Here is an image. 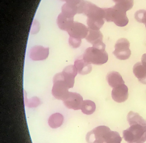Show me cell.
I'll return each instance as SVG.
<instances>
[{
  "instance_id": "1",
  "label": "cell",
  "mask_w": 146,
  "mask_h": 143,
  "mask_svg": "<svg viewBox=\"0 0 146 143\" xmlns=\"http://www.w3.org/2000/svg\"><path fill=\"white\" fill-rule=\"evenodd\" d=\"M130 127L123 132V137L128 143H143L146 141V120L138 113L130 111L127 114Z\"/></svg>"
},
{
  "instance_id": "2",
  "label": "cell",
  "mask_w": 146,
  "mask_h": 143,
  "mask_svg": "<svg viewBox=\"0 0 146 143\" xmlns=\"http://www.w3.org/2000/svg\"><path fill=\"white\" fill-rule=\"evenodd\" d=\"M88 143H121L122 138L117 132L111 131L109 127L99 126L88 133Z\"/></svg>"
},
{
  "instance_id": "3",
  "label": "cell",
  "mask_w": 146,
  "mask_h": 143,
  "mask_svg": "<svg viewBox=\"0 0 146 143\" xmlns=\"http://www.w3.org/2000/svg\"><path fill=\"white\" fill-rule=\"evenodd\" d=\"M82 58L87 62L94 65L105 64L108 60V55L105 49L96 47H89L85 50Z\"/></svg>"
},
{
  "instance_id": "4",
  "label": "cell",
  "mask_w": 146,
  "mask_h": 143,
  "mask_svg": "<svg viewBox=\"0 0 146 143\" xmlns=\"http://www.w3.org/2000/svg\"><path fill=\"white\" fill-rule=\"evenodd\" d=\"M78 13L83 14L88 18L105 19V10L95 4L84 0H81L77 5Z\"/></svg>"
},
{
  "instance_id": "5",
  "label": "cell",
  "mask_w": 146,
  "mask_h": 143,
  "mask_svg": "<svg viewBox=\"0 0 146 143\" xmlns=\"http://www.w3.org/2000/svg\"><path fill=\"white\" fill-rule=\"evenodd\" d=\"M104 9V19L107 22H113L116 25L120 27L125 26L129 23V19L125 11L114 6L112 7L105 8Z\"/></svg>"
},
{
  "instance_id": "6",
  "label": "cell",
  "mask_w": 146,
  "mask_h": 143,
  "mask_svg": "<svg viewBox=\"0 0 146 143\" xmlns=\"http://www.w3.org/2000/svg\"><path fill=\"white\" fill-rule=\"evenodd\" d=\"M78 71L74 65H70L66 67L61 72L56 74L53 80H60L65 83L69 88H72L75 83V77Z\"/></svg>"
},
{
  "instance_id": "7",
  "label": "cell",
  "mask_w": 146,
  "mask_h": 143,
  "mask_svg": "<svg viewBox=\"0 0 146 143\" xmlns=\"http://www.w3.org/2000/svg\"><path fill=\"white\" fill-rule=\"evenodd\" d=\"M130 45V43L128 39L125 38L119 39L115 44V50L113 54L118 59L127 60L130 57L131 55Z\"/></svg>"
},
{
  "instance_id": "8",
  "label": "cell",
  "mask_w": 146,
  "mask_h": 143,
  "mask_svg": "<svg viewBox=\"0 0 146 143\" xmlns=\"http://www.w3.org/2000/svg\"><path fill=\"white\" fill-rule=\"evenodd\" d=\"M88 27L82 23L74 21L71 26L67 31L70 37L76 38H86L88 34Z\"/></svg>"
},
{
  "instance_id": "9",
  "label": "cell",
  "mask_w": 146,
  "mask_h": 143,
  "mask_svg": "<svg viewBox=\"0 0 146 143\" xmlns=\"http://www.w3.org/2000/svg\"><path fill=\"white\" fill-rule=\"evenodd\" d=\"M83 101L82 96L80 94L70 92L64 103L68 108L78 110L81 109Z\"/></svg>"
},
{
  "instance_id": "10",
  "label": "cell",
  "mask_w": 146,
  "mask_h": 143,
  "mask_svg": "<svg viewBox=\"0 0 146 143\" xmlns=\"http://www.w3.org/2000/svg\"><path fill=\"white\" fill-rule=\"evenodd\" d=\"M52 92L53 96L58 100L64 101L69 95V88L65 83L60 81H53Z\"/></svg>"
},
{
  "instance_id": "11",
  "label": "cell",
  "mask_w": 146,
  "mask_h": 143,
  "mask_svg": "<svg viewBox=\"0 0 146 143\" xmlns=\"http://www.w3.org/2000/svg\"><path fill=\"white\" fill-rule=\"evenodd\" d=\"M111 96L113 99L117 102L122 103L125 102L129 97L127 86L123 84L113 88Z\"/></svg>"
},
{
  "instance_id": "12",
  "label": "cell",
  "mask_w": 146,
  "mask_h": 143,
  "mask_svg": "<svg viewBox=\"0 0 146 143\" xmlns=\"http://www.w3.org/2000/svg\"><path fill=\"white\" fill-rule=\"evenodd\" d=\"M49 48H45L41 45H35L31 48L29 56L33 61H42L48 57Z\"/></svg>"
},
{
  "instance_id": "13",
  "label": "cell",
  "mask_w": 146,
  "mask_h": 143,
  "mask_svg": "<svg viewBox=\"0 0 146 143\" xmlns=\"http://www.w3.org/2000/svg\"><path fill=\"white\" fill-rule=\"evenodd\" d=\"M133 73L141 83L146 84V64L137 62L134 65Z\"/></svg>"
},
{
  "instance_id": "14",
  "label": "cell",
  "mask_w": 146,
  "mask_h": 143,
  "mask_svg": "<svg viewBox=\"0 0 146 143\" xmlns=\"http://www.w3.org/2000/svg\"><path fill=\"white\" fill-rule=\"evenodd\" d=\"M106 80L108 84L113 88L125 84V82L120 74L116 71H112L107 74Z\"/></svg>"
},
{
  "instance_id": "15",
  "label": "cell",
  "mask_w": 146,
  "mask_h": 143,
  "mask_svg": "<svg viewBox=\"0 0 146 143\" xmlns=\"http://www.w3.org/2000/svg\"><path fill=\"white\" fill-rule=\"evenodd\" d=\"M88 34L86 39L88 43L94 45L103 43V35L100 30H94L89 29Z\"/></svg>"
},
{
  "instance_id": "16",
  "label": "cell",
  "mask_w": 146,
  "mask_h": 143,
  "mask_svg": "<svg viewBox=\"0 0 146 143\" xmlns=\"http://www.w3.org/2000/svg\"><path fill=\"white\" fill-rule=\"evenodd\" d=\"M74 66L77 70L78 73L82 75L88 74L92 71L91 64L85 61L83 58L76 60L74 62Z\"/></svg>"
},
{
  "instance_id": "17",
  "label": "cell",
  "mask_w": 146,
  "mask_h": 143,
  "mask_svg": "<svg viewBox=\"0 0 146 143\" xmlns=\"http://www.w3.org/2000/svg\"><path fill=\"white\" fill-rule=\"evenodd\" d=\"M57 22L58 26L61 30L67 31L74 22V18L67 17L61 13L58 16Z\"/></svg>"
},
{
  "instance_id": "18",
  "label": "cell",
  "mask_w": 146,
  "mask_h": 143,
  "mask_svg": "<svg viewBox=\"0 0 146 143\" xmlns=\"http://www.w3.org/2000/svg\"><path fill=\"white\" fill-rule=\"evenodd\" d=\"M62 13L67 17L74 18L75 15L78 13L77 5L66 3L61 8Z\"/></svg>"
},
{
  "instance_id": "19",
  "label": "cell",
  "mask_w": 146,
  "mask_h": 143,
  "mask_svg": "<svg viewBox=\"0 0 146 143\" xmlns=\"http://www.w3.org/2000/svg\"><path fill=\"white\" fill-rule=\"evenodd\" d=\"M96 105L93 101L90 100H84L81 109L84 114L87 115H90L95 111Z\"/></svg>"
},
{
  "instance_id": "20",
  "label": "cell",
  "mask_w": 146,
  "mask_h": 143,
  "mask_svg": "<svg viewBox=\"0 0 146 143\" xmlns=\"http://www.w3.org/2000/svg\"><path fill=\"white\" fill-rule=\"evenodd\" d=\"M113 1L115 3V7L126 12L131 9L134 5L133 0H113Z\"/></svg>"
},
{
  "instance_id": "21",
  "label": "cell",
  "mask_w": 146,
  "mask_h": 143,
  "mask_svg": "<svg viewBox=\"0 0 146 143\" xmlns=\"http://www.w3.org/2000/svg\"><path fill=\"white\" fill-rule=\"evenodd\" d=\"M87 25L89 29L100 30L105 23V19H87Z\"/></svg>"
},
{
  "instance_id": "22",
  "label": "cell",
  "mask_w": 146,
  "mask_h": 143,
  "mask_svg": "<svg viewBox=\"0 0 146 143\" xmlns=\"http://www.w3.org/2000/svg\"><path fill=\"white\" fill-rule=\"evenodd\" d=\"M64 117L59 113H55L49 117L48 123L49 125L52 128L59 127L63 122Z\"/></svg>"
},
{
  "instance_id": "23",
  "label": "cell",
  "mask_w": 146,
  "mask_h": 143,
  "mask_svg": "<svg viewBox=\"0 0 146 143\" xmlns=\"http://www.w3.org/2000/svg\"><path fill=\"white\" fill-rule=\"evenodd\" d=\"M146 17V10L140 9L137 11L135 14V18L136 20L139 23H144Z\"/></svg>"
},
{
  "instance_id": "24",
  "label": "cell",
  "mask_w": 146,
  "mask_h": 143,
  "mask_svg": "<svg viewBox=\"0 0 146 143\" xmlns=\"http://www.w3.org/2000/svg\"><path fill=\"white\" fill-rule=\"evenodd\" d=\"M70 45L74 49H76L80 47L82 43V39L70 37L69 39Z\"/></svg>"
},
{
  "instance_id": "25",
  "label": "cell",
  "mask_w": 146,
  "mask_h": 143,
  "mask_svg": "<svg viewBox=\"0 0 146 143\" xmlns=\"http://www.w3.org/2000/svg\"><path fill=\"white\" fill-rule=\"evenodd\" d=\"M81 0H64V1H65L66 3L73 5H77L81 1Z\"/></svg>"
},
{
  "instance_id": "26",
  "label": "cell",
  "mask_w": 146,
  "mask_h": 143,
  "mask_svg": "<svg viewBox=\"0 0 146 143\" xmlns=\"http://www.w3.org/2000/svg\"><path fill=\"white\" fill-rule=\"evenodd\" d=\"M141 62L146 64V53L143 54L142 56Z\"/></svg>"
},
{
  "instance_id": "27",
  "label": "cell",
  "mask_w": 146,
  "mask_h": 143,
  "mask_svg": "<svg viewBox=\"0 0 146 143\" xmlns=\"http://www.w3.org/2000/svg\"><path fill=\"white\" fill-rule=\"evenodd\" d=\"M143 24L145 25V27H146V19H145V21H144V23H143Z\"/></svg>"
},
{
  "instance_id": "28",
  "label": "cell",
  "mask_w": 146,
  "mask_h": 143,
  "mask_svg": "<svg viewBox=\"0 0 146 143\" xmlns=\"http://www.w3.org/2000/svg\"><path fill=\"white\" fill-rule=\"evenodd\" d=\"M61 1H64V0H61Z\"/></svg>"
},
{
  "instance_id": "29",
  "label": "cell",
  "mask_w": 146,
  "mask_h": 143,
  "mask_svg": "<svg viewBox=\"0 0 146 143\" xmlns=\"http://www.w3.org/2000/svg\"></svg>"
}]
</instances>
